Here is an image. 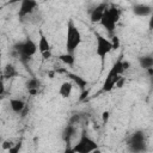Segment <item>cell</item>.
Wrapping results in <instances>:
<instances>
[{
	"instance_id": "1",
	"label": "cell",
	"mask_w": 153,
	"mask_h": 153,
	"mask_svg": "<svg viewBox=\"0 0 153 153\" xmlns=\"http://www.w3.org/2000/svg\"><path fill=\"white\" fill-rule=\"evenodd\" d=\"M82 42V36L74 23L73 18H69L67 22V27H66V53L68 54H74L79 45Z\"/></svg>"
},
{
	"instance_id": "2",
	"label": "cell",
	"mask_w": 153,
	"mask_h": 153,
	"mask_svg": "<svg viewBox=\"0 0 153 153\" xmlns=\"http://www.w3.org/2000/svg\"><path fill=\"white\" fill-rule=\"evenodd\" d=\"M120 18H121V11L115 6H108L99 23L106 30V32L112 37L115 35V29Z\"/></svg>"
},
{
	"instance_id": "3",
	"label": "cell",
	"mask_w": 153,
	"mask_h": 153,
	"mask_svg": "<svg viewBox=\"0 0 153 153\" xmlns=\"http://www.w3.org/2000/svg\"><path fill=\"white\" fill-rule=\"evenodd\" d=\"M13 50L17 54V56L19 57V60L25 63L37 53L38 49H37V43L33 39L26 38L25 41H22L19 43L14 44Z\"/></svg>"
},
{
	"instance_id": "4",
	"label": "cell",
	"mask_w": 153,
	"mask_h": 153,
	"mask_svg": "<svg viewBox=\"0 0 153 153\" xmlns=\"http://www.w3.org/2000/svg\"><path fill=\"white\" fill-rule=\"evenodd\" d=\"M127 146L130 153H146L147 152V140L143 130L137 129L130 134L127 141Z\"/></svg>"
},
{
	"instance_id": "5",
	"label": "cell",
	"mask_w": 153,
	"mask_h": 153,
	"mask_svg": "<svg viewBox=\"0 0 153 153\" xmlns=\"http://www.w3.org/2000/svg\"><path fill=\"white\" fill-rule=\"evenodd\" d=\"M72 147L76 153H93L98 149V143L84 130L80 134L76 143H74Z\"/></svg>"
},
{
	"instance_id": "6",
	"label": "cell",
	"mask_w": 153,
	"mask_h": 153,
	"mask_svg": "<svg viewBox=\"0 0 153 153\" xmlns=\"http://www.w3.org/2000/svg\"><path fill=\"white\" fill-rule=\"evenodd\" d=\"M94 38H96V55L102 60V63H104L105 57L112 50L111 42L109 38L104 37L98 32H94Z\"/></svg>"
},
{
	"instance_id": "7",
	"label": "cell",
	"mask_w": 153,
	"mask_h": 153,
	"mask_svg": "<svg viewBox=\"0 0 153 153\" xmlns=\"http://www.w3.org/2000/svg\"><path fill=\"white\" fill-rule=\"evenodd\" d=\"M37 6H38V4H37V1H35V0H23V1L20 2V5H19L18 17H19L20 19H24L25 17L31 16V14L36 11Z\"/></svg>"
},
{
	"instance_id": "8",
	"label": "cell",
	"mask_w": 153,
	"mask_h": 153,
	"mask_svg": "<svg viewBox=\"0 0 153 153\" xmlns=\"http://www.w3.org/2000/svg\"><path fill=\"white\" fill-rule=\"evenodd\" d=\"M106 8H108V4L106 2H99L97 6H94L90 11V20H91V23H99Z\"/></svg>"
},
{
	"instance_id": "9",
	"label": "cell",
	"mask_w": 153,
	"mask_h": 153,
	"mask_svg": "<svg viewBox=\"0 0 153 153\" xmlns=\"http://www.w3.org/2000/svg\"><path fill=\"white\" fill-rule=\"evenodd\" d=\"M136 17H148L152 14V6L148 4H135L131 8Z\"/></svg>"
},
{
	"instance_id": "10",
	"label": "cell",
	"mask_w": 153,
	"mask_h": 153,
	"mask_svg": "<svg viewBox=\"0 0 153 153\" xmlns=\"http://www.w3.org/2000/svg\"><path fill=\"white\" fill-rule=\"evenodd\" d=\"M75 134H76V127H75L74 124L68 123V124L63 128V130H62V133H61V137H62V140L65 141L66 145H71V141H72V139L75 136Z\"/></svg>"
},
{
	"instance_id": "11",
	"label": "cell",
	"mask_w": 153,
	"mask_h": 153,
	"mask_svg": "<svg viewBox=\"0 0 153 153\" xmlns=\"http://www.w3.org/2000/svg\"><path fill=\"white\" fill-rule=\"evenodd\" d=\"M37 49H38V51L41 53V55H44V54L51 51L50 43H49L48 38L43 35L42 31H39V39H38V44H37Z\"/></svg>"
},
{
	"instance_id": "12",
	"label": "cell",
	"mask_w": 153,
	"mask_h": 153,
	"mask_svg": "<svg viewBox=\"0 0 153 153\" xmlns=\"http://www.w3.org/2000/svg\"><path fill=\"white\" fill-rule=\"evenodd\" d=\"M73 86H74V84L71 80H66V81L61 82V85L59 87V94L62 98H69L73 92Z\"/></svg>"
},
{
	"instance_id": "13",
	"label": "cell",
	"mask_w": 153,
	"mask_h": 153,
	"mask_svg": "<svg viewBox=\"0 0 153 153\" xmlns=\"http://www.w3.org/2000/svg\"><path fill=\"white\" fill-rule=\"evenodd\" d=\"M39 86H41V81H39L37 78H30V79H27L26 82H25V87H26L27 92H29L31 96H36V94H37Z\"/></svg>"
},
{
	"instance_id": "14",
	"label": "cell",
	"mask_w": 153,
	"mask_h": 153,
	"mask_svg": "<svg viewBox=\"0 0 153 153\" xmlns=\"http://www.w3.org/2000/svg\"><path fill=\"white\" fill-rule=\"evenodd\" d=\"M10 108L11 110L14 112V114H22L25 108H26V104L23 99H19V98H12L10 99Z\"/></svg>"
},
{
	"instance_id": "15",
	"label": "cell",
	"mask_w": 153,
	"mask_h": 153,
	"mask_svg": "<svg viewBox=\"0 0 153 153\" xmlns=\"http://www.w3.org/2000/svg\"><path fill=\"white\" fill-rule=\"evenodd\" d=\"M66 74L71 78V80H72L73 84H76V86H79V88H80L81 91H84V90L86 88V86H87V80H85L82 76H80V75H78V74H74V73H69V72H66Z\"/></svg>"
},
{
	"instance_id": "16",
	"label": "cell",
	"mask_w": 153,
	"mask_h": 153,
	"mask_svg": "<svg viewBox=\"0 0 153 153\" xmlns=\"http://www.w3.org/2000/svg\"><path fill=\"white\" fill-rule=\"evenodd\" d=\"M137 62L140 65L141 68L143 69H151L153 68V57L152 55H142V56H139L137 57Z\"/></svg>"
},
{
	"instance_id": "17",
	"label": "cell",
	"mask_w": 153,
	"mask_h": 153,
	"mask_svg": "<svg viewBox=\"0 0 153 153\" xmlns=\"http://www.w3.org/2000/svg\"><path fill=\"white\" fill-rule=\"evenodd\" d=\"M17 75H18L17 68L12 63H6L5 67H4V71H2V76L5 79H12V78H14Z\"/></svg>"
},
{
	"instance_id": "18",
	"label": "cell",
	"mask_w": 153,
	"mask_h": 153,
	"mask_svg": "<svg viewBox=\"0 0 153 153\" xmlns=\"http://www.w3.org/2000/svg\"><path fill=\"white\" fill-rule=\"evenodd\" d=\"M59 60L66 65V66H73L75 63V57H74V54H68V53H65V54H61L57 56Z\"/></svg>"
},
{
	"instance_id": "19",
	"label": "cell",
	"mask_w": 153,
	"mask_h": 153,
	"mask_svg": "<svg viewBox=\"0 0 153 153\" xmlns=\"http://www.w3.org/2000/svg\"><path fill=\"white\" fill-rule=\"evenodd\" d=\"M22 147H23V142H22V141H18V142L13 143L12 147H11L7 152H8V153H19V152L22 151Z\"/></svg>"
},
{
	"instance_id": "20",
	"label": "cell",
	"mask_w": 153,
	"mask_h": 153,
	"mask_svg": "<svg viewBox=\"0 0 153 153\" xmlns=\"http://www.w3.org/2000/svg\"><path fill=\"white\" fill-rule=\"evenodd\" d=\"M110 42H111V48H112V50H117V49L120 48V45H121V41H120L118 36H116V35H114V36L111 37Z\"/></svg>"
},
{
	"instance_id": "21",
	"label": "cell",
	"mask_w": 153,
	"mask_h": 153,
	"mask_svg": "<svg viewBox=\"0 0 153 153\" xmlns=\"http://www.w3.org/2000/svg\"><path fill=\"white\" fill-rule=\"evenodd\" d=\"M12 145H13V141L12 140H2V142H1V148L4 149V151H8L11 147H12Z\"/></svg>"
},
{
	"instance_id": "22",
	"label": "cell",
	"mask_w": 153,
	"mask_h": 153,
	"mask_svg": "<svg viewBox=\"0 0 153 153\" xmlns=\"http://www.w3.org/2000/svg\"><path fill=\"white\" fill-rule=\"evenodd\" d=\"M109 118H110V112L109 111H103L102 112V122H103V124H106L108 123V121H109Z\"/></svg>"
},
{
	"instance_id": "23",
	"label": "cell",
	"mask_w": 153,
	"mask_h": 153,
	"mask_svg": "<svg viewBox=\"0 0 153 153\" xmlns=\"http://www.w3.org/2000/svg\"><path fill=\"white\" fill-rule=\"evenodd\" d=\"M123 84H126V78H124V76H121V78L117 80L115 87H116V88H121V87L123 86Z\"/></svg>"
},
{
	"instance_id": "24",
	"label": "cell",
	"mask_w": 153,
	"mask_h": 153,
	"mask_svg": "<svg viewBox=\"0 0 153 153\" xmlns=\"http://www.w3.org/2000/svg\"><path fill=\"white\" fill-rule=\"evenodd\" d=\"M62 153H76V152L73 149V147L71 145H66V147H65V149H63Z\"/></svg>"
},
{
	"instance_id": "25",
	"label": "cell",
	"mask_w": 153,
	"mask_h": 153,
	"mask_svg": "<svg viewBox=\"0 0 153 153\" xmlns=\"http://www.w3.org/2000/svg\"><path fill=\"white\" fill-rule=\"evenodd\" d=\"M4 93H5V82L2 79H0V97H2Z\"/></svg>"
},
{
	"instance_id": "26",
	"label": "cell",
	"mask_w": 153,
	"mask_h": 153,
	"mask_svg": "<svg viewBox=\"0 0 153 153\" xmlns=\"http://www.w3.org/2000/svg\"><path fill=\"white\" fill-rule=\"evenodd\" d=\"M129 67H130V62L127 61V60H123V69H124V72L127 69H129Z\"/></svg>"
},
{
	"instance_id": "27",
	"label": "cell",
	"mask_w": 153,
	"mask_h": 153,
	"mask_svg": "<svg viewBox=\"0 0 153 153\" xmlns=\"http://www.w3.org/2000/svg\"><path fill=\"white\" fill-rule=\"evenodd\" d=\"M93 153H100V152H99V149H97V151H96V152H93Z\"/></svg>"
},
{
	"instance_id": "28",
	"label": "cell",
	"mask_w": 153,
	"mask_h": 153,
	"mask_svg": "<svg viewBox=\"0 0 153 153\" xmlns=\"http://www.w3.org/2000/svg\"><path fill=\"white\" fill-rule=\"evenodd\" d=\"M1 142H2V139H1V137H0V145H1Z\"/></svg>"
},
{
	"instance_id": "29",
	"label": "cell",
	"mask_w": 153,
	"mask_h": 153,
	"mask_svg": "<svg viewBox=\"0 0 153 153\" xmlns=\"http://www.w3.org/2000/svg\"><path fill=\"white\" fill-rule=\"evenodd\" d=\"M1 98H2V97H0V102H1Z\"/></svg>"
}]
</instances>
